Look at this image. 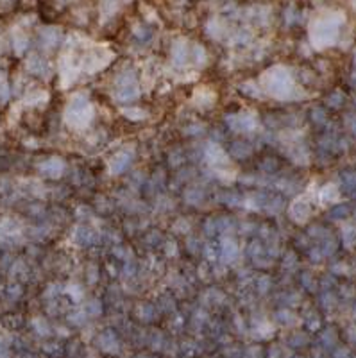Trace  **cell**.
<instances>
[{"label":"cell","instance_id":"obj_1","mask_svg":"<svg viewBox=\"0 0 356 358\" xmlns=\"http://www.w3.org/2000/svg\"><path fill=\"white\" fill-rule=\"evenodd\" d=\"M73 119H79V124L90 120V106L84 99H76L68 108V120L72 122Z\"/></svg>","mask_w":356,"mask_h":358}]
</instances>
